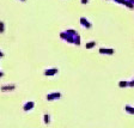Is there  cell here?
<instances>
[{
    "instance_id": "6da1fadb",
    "label": "cell",
    "mask_w": 134,
    "mask_h": 128,
    "mask_svg": "<svg viewBox=\"0 0 134 128\" xmlns=\"http://www.w3.org/2000/svg\"><path fill=\"white\" fill-rule=\"evenodd\" d=\"M59 97H60L59 93H53V95H49L47 98H48V99H54V98H59Z\"/></svg>"
},
{
    "instance_id": "7a4b0ae2",
    "label": "cell",
    "mask_w": 134,
    "mask_h": 128,
    "mask_svg": "<svg viewBox=\"0 0 134 128\" xmlns=\"http://www.w3.org/2000/svg\"><path fill=\"white\" fill-rule=\"evenodd\" d=\"M126 110H127L128 112H130V114H134V108H130L129 105H127V107H126Z\"/></svg>"
},
{
    "instance_id": "3957f363",
    "label": "cell",
    "mask_w": 134,
    "mask_h": 128,
    "mask_svg": "<svg viewBox=\"0 0 134 128\" xmlns=\"http://www.w3.org/2000/svg\"><path fill=\"white\" fill-rule=\"evenodd\" d=\"M32 105H34V103H28V104L25 105V110H28V109H31V108H32Z\"/></svg>"
},
{
    "instance_id": "277c9868",
    "label": "cell",
    "mask_w": 134,
    "mask_h": 128,
    "mask_svg": "<svg viewBox=\"0 0 134 128\" xmlns=\"http://www.w3.org/2000/svg\"><path fill=\"white\" fill-rule=\"evenodd\" d=\"M44 121H46V123H48V122H49V117H48V115H46V117H44Z\"/></svg>"
}]
</instances>
